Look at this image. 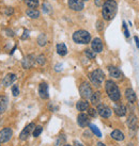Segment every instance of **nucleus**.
<instances>
[{
	"instance_id": "f257e3e1",
	"label": "nucleus",
	"mask_w": 139,
	"mask_h": 146,
	"mask_svg": "<svg viewBox=\"0 0 139 146\" xmlns=\"http://www.w3.org/2000/svg\"><path fill=\"white\" fill-rule=\"evenodd\" d=\"M118 10V4L115 0H106L103 4L102 9V15L104 19L106 21H111L117 14Z\"/></svg>"
},
{
	"instance_id": "f03ea898",
	"label": "nucleus",
	"mask_w": 139,
	"mask_h": 146,
	"mask_svg": "<svg viewBox=\"0 0 139 146\" xmlns=\"http://www.w3.org/2000/svg\"><path fill=\"white\" fill-rule=\"evenodd\" d=\"M105 90H106L108 97L110 98L112 102H118L121 97L118 85L116 84L112 80H107L106 83H105Z\"/></svg>"
},
{
	"instance_id": "7ed1b4c3",
	"label": "nucleus",
	"mask_w": 139,
	"mask_h": 146,
	"mask_svg": "<svg viewBox=\"0 0 139 146\" xmlns=\"http://www.w3.org/2000/svg\"><path fill=\"white\" fill-rule=\"evenodd\" d=\"M73 41L77 44H89L91 41V35L86 30H78L74 32Z\"/></svg>"
},
{
	"instance_id": "20e7f679",
	"label": "nucleus",
	"mask_w": 139,
	"mask_h": 146,
	"mask_svg": "<svg viewBox=\"0 0 139 146\" xmlns=\"http://www.w3.org/2000/svg\"><path fill=\"white\" fill-rule=\"evenodd\" d=\"M89 78H90L91 83H92L94 86L98 88V86H101L102 82L104 81L105 75H104L103 70H101V69H95V70H93V72L89 75Z\"/></svg>"
},
{
	"instance_id": "39448f33",
	"label": "nucleus",
	"mask_w": 139,
	"mask_h": 146,
	"mask_svg": "<svg viewBox=\"0 0 139 146\" xmlns=\"http://www.w3.org/2000/svg\"><path fill=\"white\" fill-rule=\"evenodd\" d=\"M79 93H80V96L82 98H85V99H89L91 98L92 96V89H91L90 84L88 83V82H84L82 85H80V88H79Z\"/></svg>"
},
{
	"instance_id": "423d86ee",
	"label": "nucleus",
	"mask_w": 139,
	"mask_h": 146,
	"mask_svg": "<svg viewBox=\"0 0 139 146\" xmlns=\"http://www.w3.org/2000/svg\"><path fill=\"white\" fill-rule=\"evenodd\" d=\"M98 113L104 118H108L111 116V113L112 111L109 107H107L105 105H102V104H98Z\"/></svg>"
},
{
	"instance_id": "0eeeda50",
	"label": "nucleus",
	"mask_w": 139,
	"mask_h": 146,
	"mask_svg": "<svg viewBox=\"0 0 139 146\" xmlns=\"http://www.w3.org/2000/svg\"><path fill=\"white\" fill-rule=\"evenodd\" d=\"M12 135L13 131L11 128H3L2 130H0V142H8L9 140L12 138Z\"/></svg>"
},
{
	"instance_id": "6e6552de",
	"label": "nucleus",
	"mask_w": 139,
	"mask_h": 146,
	"mask_svg": "<svg viewBox=\"0 0 139 146\" xmlns=\"http://www.w3.org/2000/svg\"><path fill=\"white\" fill-rule=\"evenodd\" d=\"M34 128H35V125H34L33 123L29 124L28 126H26V127L24 128V130L21 131V135H19V139H21V140H23V141L27 140V139H28L29 137H30L31 132H32L33 130H34Z\"/></svg>"
},
{
	"instance_id": "1a4fd4ad",
	"label": "nucleus",
	"mask_w": 139,
	"mask_h": 146,
	"mask_svg": "<svg viewBox=\"0 0 139 146\" xmlns=\"http://www.w3.org/2000/svg\"><path fill=\"white\" fill-rule=\"evenodd\" d=\"M69 7L73 11H82L85 4L82 0H69Z\"/></svg>"
},
{
	"instance_id": "9d476101",
	"label": "nucleus",
	"mask_w": 139,
	"mask_h": 146,
	"mask_svg": "<svg viewBox=\"0 0 139 146\" xmlns=\"http://www.w3.org/2000/svg\"><path fill=\"white\" fill-rule=\"evenodd\" d=\"M91 48H92V50H93L95 53L102 52V50H103L102 40H101V38H98V37L94 38L93 41H92V43H91Z\"/></svg>"
},
{
	"instance_id": "9b49d317",
	"label": "nucleus",
	"mask_w": 139,
	"mask_h": 146,
	"mask_svg": "<svg viewBox=\"0 0 139 146\" xmlns=\"http://www.w3.org/2000/svg\"><path fill=\"white\" fill-rule=\"evenodd\" d=\"M39 94L41 98L43 99H47L49 97V94H48V85L45 82H42L41 84L39 85Z\"/></svg>"
},
{
	"instance_id": "f8f14e48",
	"label": "nucleus",
	"mask_w": 139,
	"mask_h": 146,
	"mask_svg": "<svg viewBox=\"0 0 139 146\" xmlns=\"http://www.w3.org/2000/svg\"><path fill=\"white\" fill-rule=\"evenodd\" d=\"M108 72H109L110 77L115 78V79H122L123 74H122V72L118 68V67H115V66H109V67H108Z\"/></svg>"
},
{
	"instance_id": "ddd939ff",
	"label": "nucleus",
	"mask_w": 139,
	"mask_h": 146,
	"mask_svg": "<svg viewBox=\"0 0 139 146\" xmlns=\"http://www.w3.org/2000/svg\"><path fill=\"white\" fill-rule=\"evenodd\" d=\"M34 62H35V58H34V56H33V54H29V56H27V57L23 60V67L26 69L30 68V67H32L33 66Z\"/></svg>"
},
{
	"instance_id": "4468645a",
	"label": "nucleus",
	"mask_w": 139,
	"mask_h": 146,
	"mask_svg": "<svg viewBox=\"0 0 139 146\" xmlns=\"http://www.w3.org/2000/svg\"><path fill=\"white\" fill-rule=\"evenodd\" d=\"M77 123L80 127L85 128V127H87L88 125H90V123H89V116L84 113H80L77 117Z\"/></svg>"
},
{
	"instance_id": "2eb2a0df",
	"label": "nucleus",
	"mask_w": 139,
	"mask_h": 146,
	"mask_svg": "<svg viewBox=\"0 0 139 146\" xmlns=\"http://www.w3.org/2000/svg\"><path fill=\"white\" fill-rule=\"evenodd\" d=\"M15 80H16V75H15V74H8V75L3 78L2 83H3L4 86H10Z\"/></svg>"
},
{
	"instance_id": "dca6fc26",
	"label": "nucleus",
	"mask_w": 139,
	"mask_h": 146,
	"mask_svg": "<svg viewBox=\"0 0 139 146\" xmlns=\"http://www.w3.org/2000/svg\"><path fill=\"white\" fill-rule=\"evenodd\" d=\"M126 107L123 105H116L115 106V113L118 115V116H124L126 114Z\"/></svg>"
},
{
	"instance_id": "f3484780",
	"label": "nucleus",
	"mask_w": 139,
	"mask_h": 146,
	"mask_svg": "<svg viewBox=\"0 0 139 146\" xmlns=\"http://www.w3.org/2000/svg\"><path fill=\"white\" fill-rule=\"evenodd\" d=\"M137 124H138L137 117H136L134 114L130 115L128 118H127V125H128V127H130L131 129H135L136 127H137Z\"/></svg>"
},
{
	"instance_id": "a211bd4d",
	"label": "nucleus",
	"mask_w": 139,
	"mask_h": 146,
	"mask_svg": "<svg viewBox=\"0 0 139 146\" xmlns=\"http://www.w3.org/2000/svg\"><path fill=\"white\" fill-rule=\"evenodd\" d=\"M125 97H126V99L130 102H135L136 100V94H135V92H134V90L131 89V88L125 90Z\"/></svg>"
},
{
	"instance_id": "6ab92c4d",
	"label": "nucleus",
	"mask_w": 139,
	"mask_h": 146,
	"mask_svg": "<svg viewBox=\"0 0 139 146\" xmlns=\"http://www.w3.org/2000/svg\"><path fill=\"white\" fill-rule=\"evenodd\" d=\"M8 107V98L7 96H0V114H2Z\"/></svg>"
},
{
	"instance_id": "aec40b11",
	"label": "nucleus",
	"mask_w": 139,
	"mask_h": 146,
	"mask_svg": "<svg viewBox=\"0 0 139 146\" xmlns=\"http://www.w3.org/2000/svg\"><path fill=\"white\" fill-rule=\"evenodd\" d=\"M76 108H77L78 111H86V110L89 109V102H86V100H79V102L76 104Z\"/></svg>"
},
{
	"instance_id": "412c9836",
	"label": "nucleus",
	"mask_w": 139,
	"mask_h": 146,
	"mask_svg": "<svg viewBox=\"0 0 139 146\" xmlns=\"http://www.w3.org/2000/svg\"><path fill=\"white\" fill-rule=\"evenodd\" d=\"M57 52L58 54H60V56H65L66 53H67V48H66V45L63 44V43H60V44L57 45Z\"/></svg>"
},
{
	"instance_id": "4be33fe9",
	"label": "nucleus",
	"mask_w": 139,
	"mask_h": 146,
	"mask_svg": "<svg viewBox=\"0 0 139 146\" xmlns=\"http://www.w3.org/2000/svg\"><path fill=\"white\" fill-rule=\"evenodd\" d=\"M111 138L116 141H122V140H124V134L120 130H114L111 132Z\"/></svg>"
},
{
	"instance_id": "5701e85b",
	"label": "nucleus",
	"mask_w": 139,
	"mask_h": 146,
	"mask_svg": "<svg viewBox=\"0 0 139 146\" xmlns=\"http://www.w3.org/2000/svg\"><path fill=\"white\" fill-rule=\"evenodd\" d=\"M26 14H27L30 18H33V19L39 18V16H40V12H39L37 10H35V9H29V10H27Z\"/></svg>"
},
{
	"instance_id": "b1692460",
	"label": "nucleus",
	"mask_w": 139,
	"mask_h": 146,
	"mask_svg": "<svg viewBox=\"0 0 139 146\" xmlns=\"http://www.w3.org/2000/svg\"><path fill=\"white\" fill-rule=\"evenodd\" d=\"M90 99H91L92 105L98 106V104H100V102H101V93H100V92H95V93H93Z\"/></svg>"
},
{
	"instance_id": "393cba45",
	"label": "nucleus",
	"mask_w": 139,
	"mask_h": 146,
	"mask_svg": "<svg viewBox=\"0 0 139 146\" xmlns=\"http://www.w3.org/2000/svg\"><path fill=\"white\" fill-rule=\"evenodd\" d=\"M37 43H39L40 46H45L46 45V43H47V37H46V35L44 33H41L39 35V37H37Z\"/></svg>"
},
{
	"instance_id": "a878e982",
	"label": "nucleus",
	"mask_w": 139,
	"mask_h": 146,
	"mask_svg": "<svg viewBox=\"0 0 139 146\" xmlns=\"http://www.w3.org/2000/svg\"><path fill=\"white\" fill-rule=\"evenodd\" d=\"M26 4L30 9H35L39 7V0H26Z\"/></svg>"
},
{
	"instance_id": "bb28decb",
	"label": "nucleus",
	"mask_w": 139,
	"mask_h": 146,
	"mask_svg": "<svg viewBox=\"0 0 139 146\" xmlns=\"http://www.w3.org/2000/svg\"><path fill=\"white\" fill-rule=\"evenodd\" d=\"M89 126H90V129L92 130V132H93V133L95 134L98 138H101V137H102V133H101V131L98 130V128L96 127V126L92 125V124H90Z\"/></svg>"
},
{
	"instance_id": "cd10ccee",
	"label": "nucleus",
	"mask_w": 139,
	"mask_h": 146,
	"mask_svg": "<svg viewBox=\"0 0 139 146\" xmlns=\"http://www.w3.org/2000/svg\"><path fill=\"white\" fill-rule=\"evenodd\" d=\"M42 131H43V128H42L41 126H37V127H35V128H34V130H33V133H32L33 137H34V138H37V137L42 133Z\"/></svg>"
},
{
	"instance_id": "c85d7f7f",
	"label": "nucleus",
	"mask_w": 139,
	"mask_h": 146,
	"mask_svg": "<svg viewBox=\"0 0 139 146\" xmlns=\"http://www.w3.org/2000/svg\"><path fill=\"white\" fill-rule=\"evenodd\" d=\"M35 61L39 63L40 65H44L46 63V58H45V56L44 54H40L39 57L35 59Z\"/></svg>"
},
{
	"instance_id": "c756f323",
	"label": "nucleus",
	"mask_w": 139,
	"mask_h": 146,
	"mask_svg": "<svg viewBox=\"0 0 139 146\" xmlns=\"http://www.w3.org/2000/svg\"><path fill=\"white\" fill-rule=\"evenodd\" d=\"M43 11H44V13H46V14H49V13L51 12V5H50L48 2H44V3H43Z\"/></svg>"
},
{
	"instance_id": "7c9ffc66",
	"label": "nucleus",
	"mask_w": 139,
	"mask_h": 146,
	"mask_svg": "<svg viewBox=\"0 0 139 146\" xmlns=\"http://www.w3.org/2000/svg\"><path fill=\"white\" fill-rule=\"evenodd\" d=\"M85 54H86L89 59H94V58H95V52L92 51V50H90V49H86V50H85Z\"/></svg>"
},
{
	"instance_id": "2f4dec72",
	"label": "nucleus",
	"mask_w": 139,
	"mask_h": 146,
	"mask_svg": "<svg viewBox=\"0 0 139 146\" xmlns=\"http://www.w3.org/2000/svg\"><path fill=\"white\" fill-rule=\"evenodd\" d=\"M88 114H89V116H91V117H95L96 116V110L92 109V108H89L88 109Z\"/></svg>"
},
{
	"instance_id": "473e14b6",
	"label": "nucleus",
	"mask_w": 139,
	"mask_h": 146,
	"mask_svg": "<svg viewBox=\"0 0 139 146\" xmlns=\"http://www.w3.org/2000/svg\"><path fill=\"white\" fill-rule=\"evenodd\" d=\"M12 94L14 96H17L19 94V90H18V86L17 85H13L12 86Z\"/></svg>"
},
{
	"instance_id": "72a5a7b5",
	"label": "nucleus",
	"mask_w": 139,
	"mask_h": 146,
	"mask_svg": "<svg viewBox=\"0 0 139 146\" xmlns=\"http://www.w3.org/2000/svg\"><path fill=\"white\" fill-rule=\"evenodd\" d=\"M103 28H104V24H103V21H98V23H96V29H98V32H100V31H102Z\"/></svg>"
},
{
	"instance_id": "f704fd0d",
	"label": "nucleus",
	"mask_w": 139,
	"mask_h": 146,
	"mask_svg": "<svg viewBox=\"0 0 139 146\" xmlns=\"http://www.w3.org/2000/svg\"><path fill=\"white\" fill-rule=\"evenodd\" d=\"M29 37V31L26 29V30H24V34L21 35V40H27Z\"/></svg>"
},
{
	"instance_id": "c9c22d12",
	"label": "nucleus",
	"mask_w": 139,
	"mask_h": 146,
	"mask_svg": "<svg viewBox=\"0 0 139 146\" xmlns=\"http://www.w3.org/2000/svg\"><path fill=\"white\" fill-rule=\"evenodd\" d=\"M94 2H95V4L98 7H102L103 4H104V0H94Z\"/></svg>"
},
{
	"instance_id": "e433bc0d",
	"label": "nucleus",
	"mask_w": 139,
	"mask_h": 146,
	"mask_svg": "<svg viewBox=\"0 0 139 146\" xmlns=\"http://www.w3.org/2000/svg\"><path fill=\"white\" fill-rule=\"evenodd\" d=\"M7 14H8V15H11V14H13V9H11V8L7 9Z\"/></svg>"
},
{
	"instance_id": "4c0bfd02",
	"label": "nucleus",
	"mask_w": 139,
	"mask_h": 146,
	"mask_svg": "<svg viewBox=\"0 0 139 146\" xmlns=\"http://www.w3.org/2000/svg\"><path fill=\"white\" fill-rule=\"evenodd\" d=\"M7 33H8V35L9 36H14V32L13 31H11V30H7Z\"/></svg>"
},
{
	"instance_id": "58836bf2",
	"label": "nucleus",
	"mask_w": 139,
	"mask_h": 146,
	"mask_svg": "<svg viewBox=\"0 0 139 146\" xmlns=\"http://www.w3.org/2000/svg\"><path fill=\"white\" fill-rule=\"evenodd\" d=\"M74 145H75V146H84L82 143L78 142V141H74Z\"/></svg>"
},
{
	"instance_id": "ea45409f",
	"label": "nucleus",
	"mask_w": 139,
	"mask_h": 146,
	"mask_svg": "<svg viewBox=\"0 0 139 146\" xmlns=\"http://www.w3.org/2000/svg\"><path fill=\"white\" fill-rule=\"evenodd\" d=\"M135 41H136V45H137V47H139V38L138 37H135Z\"/></svg>"
},
{
	"instance_id": "a19ab883",
	"label": "nucleus",
	"mask_w": 139,
	"mask_h": 146,
	"mask_svg": "<svg viewBox=\"0 0 139 146\" xmlns=\"http://www.w3.org/2000/svg\"><path fill=\"white\" fill-rule=\"evenodd\" d=\"M98 146H106V145H104L103 143H98Z\"/></svg>"
},
{
	"instance_id": "79ce46f5",
	"label": "nucleus",
	"mask_w": 139,
	"mask_h": 146,
	"mask_svg": "<svg viewBox=\"0 0 139 146\" xmlns=\"http://www.w3.org/2000/svg\"><path fill=\"white\" fill-rule=\"evenodd\" d=\"M64 146H72V145H64Z\"/></svg>"
},
{
	"instance_id": "37998d69",
	"label": "nucleus",
	"mask_w": 139,
	"mask_h": 146,
	"mask_svg": "<svg viewBox=\"0 0 139 146\" xmlns=\"http://www.w3.org/2000/svg\"><path fill=\"white\" fill-rule=\"evenodd\" d=\"M82 1H87V0H82Z\"/></svg>"
},
{
	"instance_id": "c03bdc74",
	"label": "nucleus",
	"mask_w": 139,
	"mask_h": 146,
	"mask_svg": "<svg viewBox=\"0 0 139 146\" xmlns=\"http://www.w3.org/2000/svg\"><path fill=\"white\" fill-rule=\"evenodd\" d=\"M0 146H1V145H0Z\"/></svg>"
}]
</instances>
